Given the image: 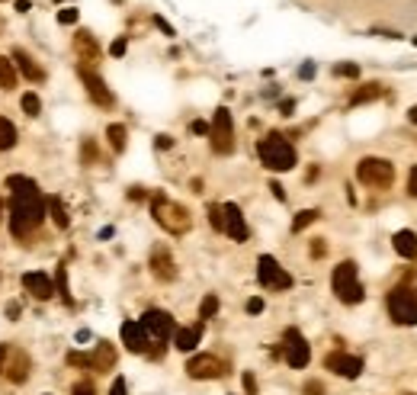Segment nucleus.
Here are the masks:
<instances>
[{"instance_id": "f257e3e1", "label": "nucleus", "mask_w": 417, "mask_h": 395, "mask_svg": "<svg viewBox=\"0 0 417 395\" xmlns=\"http://www.w3.org/2000/svg\"><path fill=\"white\" fill-rule=\"evenodd\" d=\"M13 203H10V235L17 238H32L45 222V196L39 190L36 180L29 177H10L7 180Z\"/></svg>"}, {"instance_id": "f03ea898", "label": "nucleus", "mask_w": 417, "mask_h": 395, "mask_svg": "<svg viewBox=\"0 0 417 395\" xmlns=\"http://www.w3.org/2000/svg\"><path fill=\"white\" fill-rule=\"evenodd\" d=\"M151 216H154V222H158L164 232H170V235H186V232L193 228L190 209L174 203V199H167V193H151Z\"/></svg>"}, {"instance_id": "7ed1b4c3", "label": "nucleus", "mask_w": 417, "mask_h": 395, "mask_svg": "<svg viewBox=\"0 0 417 395\" xmlns=\"http://www.w3.org/2000/svg\"><path fill=\"white\" fill-rule=\"evenodd\" d=\"M257 154L263 161V168L267 170H292L296 168V148H292V141L286 135H279V132H269L267 139H260L257 145Z\"/></svg>"}, {"instance_id": "20e7f679", "label": "nucleus", "mask_w": 417, "mask_h": 395, "mask_svg": "<svg viewBox=\"0 0 417 395\" xmlns=\"http://www.w3.org/2000/svg\"><path fill=\"white\" fill-rule=\"evenodd\" d=\"M356 180L369 190H389L395 183V164L389 158H363L356 164Z\"/></svg>"}, {"instance_id": "39448f33", "label": "nucleus", "mask_w": 417, "mask_h": 395, "mask_svg": "<svg viewBox=\"0 0 417 395\" xmlns=\"http://www.w3.org/2000/svg\"><path fill=\"white\" fill-rule=\"evenodd\" d=\"M331 286H334V292H337V299H340L343 305H356V302H363V283H360V276H356V263L353 261H343V263L334 267Z\"/></svg>"}, {"instance_id": "423d86ee", "label": "nucleus", "mask_w": 417, "mask_h": 395, "mask_svg": "<svg viewBox=\"0 0 417 395\" xmlns=\"http://www.w3.org/2000/svg\"><path fill=\"white\" fill-rule=\"evenodd\" d=\"M389 315L395 325H417V286H398L389 292Z\"/></svg>"}, {"instance_id": "0eeeda50", "label": "nucleus", "mask_w": 417, "mask_h": 395, "mask_svg": "<svg viewBox=\"0 0 417 395\" xmlns=\"http://www.w3.org/2000/svg\"><path fill=\"white\" fill-rule=\"evenodd\" d=\"M209 135H212V151L215 154H232L234 151V123L232 113L218 106L212 116V125H209Z\"/></svg>"}, {"instance_id": "6e6552de", "label": "nucleus", "mask_w": 417, "mask_h": 395, "mask_svg": "<svg viewBox=\"0 0 417 395\" xmlns=\"http://www.w3.org/2000/svg\"><path fill=\"white\" fill-rule=\"evenodd\" d=\"M257 280H260V286L276 290V292H283V290H289V286H292V276H289V273L279 267L276 257H269V254H263L257 261Z\"/></svg>"}, {"instance_id": "1a4fd4ad", "label": "nucleus", "mask_w": 417, "mask_h": 395, "mask_svg": "<svg viewBox=\"0 0 417 395\" xmlns=\"http://www.w3.org/2000/svg\"><path fill=\"white\" fill-rule=\"evenodd\" d=\"M139 325L145 328V334H148L151 341H167V338H174V331H176L174 315L164 309H148L139 318Z\"/></svg>"}, {"instance_id": "9d476101", "label": "nucleus", "mask_w": 417, "mask_h": 395, "mask_svg": "<svg viewBox=\"0 0 417 395\" xmlns=\"http://www.w3.org/2000/svg\"><path fill=\"white\" fill-rule=\"evenodd\" d=\"M186 373H190V379H218L228 373V363L218 360L215 354H196L186 363Z\"/></svg>"}, {"instance_id": "9b49d317", "label": "nucleus", "mask_w": 417, "mask_h": 395, "mask_svg": "<svg viewBox=\"0 0 417 395\" xmlns=\"http://www.w3.org/2000/svg\"><path fill=\"white\" fill-rule=\"evenodd\" d=\"M283 354H286V363L292 369H305L308 360H312V350H308V341L298 334L296 328L286 331V344H283Z\"/></svg>"}, {"instance_id": "f8f14e48", "label": "nucleus", "mask_w": 417, "mask_h": 395, "mask_svg": "<svg viewBox=\"0 0 417 395\" xmlns=\"http://www.w3.org/2000/svg\"><path fill=\"white\" fill-rule=\"evenodd\" d=\"M81 81L83 87H87V97H90L96 106H103V110H110L112 103H116V97H112V90L106 87V81H103L96 71H90V68H81Z\"/></svg>"}, {"instance_id": "ddd939ff", "label": "nucleus", "mask_w": 417, "mask_h": 395, "mask_svg": "<svg viewBox=\"0 0 417 395\" xmlns=\"http://www.w3.org/2000/svg\"><path fill=\"white\" fill-rule=\"evenodd\" d=\"M148 267H151V273H154V280H161V283L176 280V263H174V254H170V247H167V245L151 247Z\"/></svg>"}, {"instance_id": "4468645a", "label": "nucleus", "mask_w": 417, "mask_h": 395, "mask_svg": "<svg viewBox=\"0 0 417 395\" xmlns=\"http://www.w3.org/2000/svg\"><path fill=\"white\" fill-rule=\"evenodd\" d=\"M325 367L343 379H356L363 373V360L353 357V354H343V350H334V354L325 357Z\"/></svg>"}, {"instance_id": "2eb2a0df", "label": "nucleus", "mask_w": 417, "mask_h": 395, "mask_svg": "<svg viewBox=\"0 0 417 395\" xmlns=\"http://www.w3.org/2000/svg\"><path fill=\"white\" fill-rule=\"evenodd\" d=\"M222 212H225V232H228V238L232 241H247L250 232H247V222H244L241 206L238 203H225Z\"/></svg>"}, {"instance_id": "dca6fc26", "label": "nucleus", "mask_w": 417, "mask_h": 395, "mask_svg": "<svg viewBox=\"0 0 417 395\" xmlns=\"http://www.w3.org/2000/svg\"><path fill=\"white\" fill-rule=\"evenodd\" d=\"M74 52H77V58H81V65L87 68V65H96L100 61V42L93 39V32H87V29H77L74 32Z\"/></svg>"}, {"instance_id": "f3484780", "label": "nucleus", "mask_w": 417, "mask_h": 395, "mask_svg": "<svg viewBox=\"0 0 417 395\" xmlns=\"http://www.w3.org/2000/svg\"><path fill=\"white\" fill-rule=\"evenodd\" d=\"M87 367L96 369V373H110L116 367V347H112L110 341H100L93 354H87Z\"/></svg>"}, {"instance_id": "a211bd4d", "label": "nucleus", "mask_w": 417, "mask_h": 395, "mask_svg": "<svg viewBox=\"0 0 417 395\" xmlns=\"http://www.w3.org/2000/svg\"><path fill=\"white\" fill-rule=\"evenodd\" d=\"M148 334L141 328L139 321H122V344L132 350V354H145L148 350Z\"/></svg>"}, {"instance_id": "6ab92c4d", "label": "nucleus", "mask_w": 417, "mask_h": 395, "mask_svg": "<svg viewBox=\"0 0 417 395\" xmlns=\"http://www.w3.org/2000/svg\"><path fill=\"white\" fill-rule=\"evenodd\" d=\"M23 286H26V292L36 296L39 302H45L55 296V283L48 280L45 273H26V276H23Z\"/></svg>"}, {"instance_id": "aec40b11", "label": "nucleus", "mask_w": 417, "mask_h": 395, "mask_svg": "<svg viewBox=\"0 0 417 395\" xmlns=\"http://www.w3.org/2000/svg\"><path fill=\"white\" fill-rule=\"evenodd\" d=\"M3 373H7L10 383H26L29 379V357L23 354V350L10 347V357H7V363H3Z\"/></svg>"}, {"instance_id": "412c9836", "label": "nucleus", "mask_w": 417, "mask_h": 395, "mask_svg": "<svg viewBox=\"0 0 417 395\" xmlns=\"http://www.w3.org/2000/svg\"><path fill=\"white\" fill-rule=\"evenodd\" d=\"M199 338H203V321H199V325H190V328H176L174 331V347L190 354V350L199 344Z\"/></svg>"}, {"instance_id": "4be33fe9", "label": "nucleus", "mask_w": 417, "mask_h": 395, "mask_svg": "<svg viewBox=\"0 0 417 395\" xmlns=\"http://www.w3.org/2000/svg\"><path fill=\"white\" fill-rule=\"evenodd\" d=\"M391 245H395V251H398L401 257H408V261H417V235H414V232H408V228L395 232Z\"/></svg>"}, {"instance_id": "5701e85b", "label": "nucleus", "mask_w": 417, "mask_h": 395, "mask_svg": "<svg viewBox=\"0 0 417 395\" xmlns=\"http://www.w3.org/2000/svg\"><path fill=\"white\" fill-rule=\"evenodd\" d=\"M13 61H17V68L29 77V81H32V84H39V81L45 77V74H42V68H39L36 61L29 58V52H23V48H13Z\"/></svg>"}, {"instance_id": "b1692460", "label": "nucleus", "mask_w": 417, "mask_h": 395, "mask_svg": "<svg viewBox=\"0 0 417 395\" xmlns=\"http://www.w3.org/2000/svg\"><path fill=\"white\" fill-rule=\"evenodd\" d=\"M382 94H385V87H382V84H376V81H372V84H363L360 90H353L350 103H353V106H360V103H372V100H379Z\"/></svg>"}, {"instance_id": "393cba45", "label": "nucleus", "mask_w": 417, "mask_h": 395, "mask_svg": "<svg viewBox=\"0 0 417 395\" xmlns=\"http://www.w3.org/2000/svg\"><path fill=\"white\" fill-rule=\"evenodd\" d=\"M106 139H110L112 151H125V145H129V129L122 123H112L110 129H106Z\"/></svg>"}, {"instance_id": "a878e982", "label": "nucleus", "mask_w": 417, "mask_h": 395, "mask_svg": "<svg viewBox=\"0 0 417 395\" xmlns=\"http://www.w3.org/2000/svg\"><path fill=\"white\" fill-rule=\"evenodd\" d=\"M17 87V68L7 55H0V90H13Z\"/></svg>"}, {"instance_id": "bb28decb", "label": "nucleus", "mask_w": 417, "mask_h": 395, "mask_svg": "<svg viewBox=\"0 0 417 395\" xmlns=\"http://www.w3.org/2000/svg\"><path fill=\"white\" fill-rule=\"evenodd\" d=\"M17 145V125L10 123V119H3L0 116V151H7Z\"/></svg>"}, {"instance_id": "cd10ccee", "label": "nucleus", "mask_w": 417, "mask_h": 395, "mask_svg": "<svg viewBox=\"0 0 417 395\" xmlns=\"http://www.w3.org/2000/svg\"><path fill=\"white\" fill-rule=\"evenodd\" d=\"M48 212H52V219H55L58 228H68V225H71V216H68V209L61 206V199H58V196L48 199Z\"/></svg>"}, {"instance_id": "c85d7f7f", "label": "nucleus", "mask_w": 417, "mask_h": 395, "mask_svg": "<svg viewBox=\"0 0 417 395\" xmlns=\"http://www.w3.org/2000/svg\"><path fill=\"white\" fill-rule=\"evenodd\" d=\"M215 312H218V296H215V292H209V296L203 299V305H199V321L212 318Z\"/></svg>"}, {"instance_id": "c756f323", "label": "nucleus", "mask_w": 417, "mask_h": 395, "mask_svg": "<svg viewBox=\"0 0 417 395\" xmlns=\"http://www.w3.org/2000/svg\"><path fill=\"white\" fill-rule=\"evenodd\" d=\"M19 103H23V113H26V116H39V113H42V100H39V94H23V100H19Z\"/></svg>"}, {"instance_id": "7c9ffc66", "label": "nucleus", "mask_w": 417, "mask_h": 395, "mask_svg": "<svg viewBox=\"0 0 417 395\" xmlns=\"http://www.w3.org/2000/svg\"><path fill=\"white\" fill-rule=\"evenodd\" d=\"M315 219H318V209H305V212H298V216L292 219V232H302V228H308Z\"/></svg>"}, {"instance_id": "2f4dec72", "label": "nucleus", "mask_w": 417, "mask_h": 395, "mask_svg": "<svg viewBox=\"0 0 417 395\" xmlns=\"http://www.w3.org/2000/svg\"><path fill=\"white\" fill-rule=\"evenodd\" d=\"M209 222H212L215 232H225V212H222V206H218V203H212V206H209Z\"/></svg>"}, {"instance_id": "473e14b6", "label": "nucleus", "mask_w": 417, "mask_h": 395, "mask_svg": "<svg viewBox=\"0 0 417 395\" xmlns=\"http://www.w3.org/2000/svg\"><path fill=\"white\" fill-rule=\"evenodd\" d=\"M58 292H61V299L71 305V296H68V270H65V263H58Z\"/></svg>"}, {"instance_id": "72a5a7b5", "label": "nucleus", "mask_w": 417, "mask_h": 395, "mask_svg": "<svg viewBox=\"0 0 417 395\" xmlns=\"http://www.w3.org/2000/svg\"><path fill=\"white\" fill-rule=\"evenodd\" d=\"M81 154H83V164L90 168V164H96V145H93L90 139L83 141V148H81Z\"/></svg>"}, {"instance_id": "f704fd0d", "label": "nucleus", "mask_w": 417, "mask_h": 395, "mask_svg": "<svg viewBox=\"0 0 417 395\" xmlns=\"http://www.w3.org/2000/svg\"><path fill=\"white\" fill-rule=\"evenodd\" d=\"M71 395H96V389H93L90 379H83V383H74V389H71Z\"/></svg>"}, {"instance_id": "c9c22d12", "label": "nucleus", "mask_w": 417, "mask_h": 395, "mask_svg": "<svg viewBox=\"0 0 417 395\" xmlns=\"http://www.w3.org/2000/svg\"><path fill=\"white\" fill-rule=\"evenodd\" d=\"M334 74L337 77H360V68L356 65H337L334 68Z\"/></svg>"}, {"instance_id": "e433bc0d", "label": "nucleus", "mask_w": 417, "mask_h": 395, "mask_svg": "<svg viewBox=\"0 0 417 395\" xmlns=\"http://www.w3.org/2000/svg\"><path fill=\"white\" fill-rule=\"evenodd\" d=\"M58 23H77V10L74 7H68L58 13Z\"/></svg>"}, {"instance_id": "4c0bfd02", "label": "nucleus", "mask_w": 417, "mask_h": 395, "mask_svg": "<svg viewBox=\"0 0 417 395\" xmlns=\"http://www.w3.org/2000/svg\"><path fill=\"white\" fill-rule=\"evenodd\" d=\"M408 196L417 199V168H411V174H408Z\"/></svg>"}, {"instance_id": "58836bf2", "label": "nucleus", "mask_w": 417, "mask_h": 395, "mask_svg": "<svg viewBox=\"0 0 417 395\" xmlns=\"http://www.w3.org/2000/svg\"><path fill=\"white\" fill-rule=\"evenodd\" d=\"M325 251H327L325 238H315V241H312V257H325Z\"/></svg>"}, {"instance_id": "ea45409f", "label": "nucleus", "mask_w": 417, "mask_h": 395, "mask_svg": "<svg viewBox=\"0 0 417 395\" xmlns=\"http://www.w3.org/2000/svg\"><path fill=\"white\" fill-rule=\"evenodd\" d=\"M241 383H244V389H247V395H257V379L250 376V373H244Z\"/></svg>"}, {"instance_id": "a19ab883", "label": "nucleus", "mask_w": 417, "mask_h": 395, "mask_svg": "<svg viewBox=\"0 0 417 395\" xmlns=\"http://www.w3.org/2000/svg\"><path fill=\"white\" fill-rule=\"evenodd\" d=\"M305 395H325V386L318 379H312V383H305Z\"/></svg>"}, {"instance_id": "79ce46f5", "label": "nucleus", "mask_w": 417, "mask_h": 395, "mask_svg": "<svg viewBox=\"0 0 417 395\" xmlns=\"http://www.w3.org/2000/svg\"><path fill=\"white\" fill-rule=\"evenodd\" d=\"M247 312H250V315H260V312H263V299H257V296L247 299Z\"/></svg>"}, {"instance_id": "37998d69", "label": "nucleus", "mask_w": 417, "mask_h": 395, "mask_svg": "<svg viewBox=\"0 0 417 395\" xmlns=\"http://www.w3.org/2000/svg\"><path fill=\"white\" fill-rule=\"evenodd\" d=\"M110 395H125V379H116L110 389Z\"/></svg>"}, {"instance_id": "c03bdc74", "label": "nucleus", "mask_w": 417, "mask_h": 395, "mask_svg": "<svg viewBox=\"0 0 417 395\" xmlns=\"http://www.w3.org/2000/svg\"><path fill=\"white\" fill-rule=\"evenodd\" d=\"M112 55H125V39H116L112 42Z\"/></svg>"}, {"instance_id": "a18cd8bd", "label": "nucleus", "mask_w": 417, "mask_h": 395, "mask_svg": "<svg viewBox=\"0 0 417 395\" xmlns=\"http://www.w3.org/2000/svg\"><path fill=\"white\" fill-rule=\"evenodd\" d=\"M190 129H193L196 135H209V125H205V123H199V119H196V123L190 125Z\"/></svg>"}, {"instance_id": "49530a36", "label": "nucleus", "mask_w": 417, "mask_h": 395, "mask_svg": "<svg viewBox=\"0 0 417 395\" xmlns=\"http://www.w3.org/2000/svg\"><path fill=\"white\" fill-rule=\"evenodd\" d=\"M269 190H273V196H276L279 203H283V199H286V190L279 187V183H269Z\"/></svg>"}, {"instance_id": "de8ad7c7", "label": "nucleus", "mask_w": 417, "mask_h": 395, "mask_svg": "<svg viewBox=\"0 0 417 395\" xmlns=\"http://www.w3.org/2000/svg\"><path fill=\"white\" fill-rule=\"evenodd\" d=\"M10 357V344H0V369H3V363H7Z\"/></svg>"}, {"instance_id": "09e8293b", "label": "nucleus", "mask_w": 417, "mask_h": 395, "mask_svg": "<svg viewBox=\"0 0 417 395\" xmlns=\"http://www.w3.org/2000/svg\"><path fill=\"white\" fill-rule=\"evenodd\" d=\"M17 315H19V305H17V302H10V305H7V318L17 321Z\"/></svg>"}, {"instance_id": "8fccbe9b", "label": "nucleus", "mask_w": 417, "mask_h": 395, "mask_svg": "<svg viewBox=\"0 0 417 395\" xmlns=\"http://www.w3.org/2000/svg\"><path fill=\"white\" fill-rule=\"evenodd\" d=\"M174 145V139L170 135H158V148H170Z\"/></svg>"}, {"instance_id": "3c124183", "label": "nucleus", "mask_w": 417, "mask_h": 395, "mask_svg": "<svg viewBox=\"0 0 417 395\" xmlns=\"http://www.w3.org/2000/svg\"><path fill=\"white\" fill-rule=\"evenodd\" d=\"M129 196H132V199H145V190H141V187H132Z\"/></svg>"}, {"instance_id": "603ef678", "label": "nucleus", "mask_w": 417, "mask_h": 395, "mask_svg": "<svg viewBox=\"0 0 417 395\" xmlns=\"http://www.w3.org/2000/svg\"><path fill=\"white\" fill-rule=\"evenodd\" d=\"M408 119L417 125V106H411V110H408Z\"/></svg>"}, {"instance_id": "864d4df0", "label": "nucleus", "mask_w": 417, "mask_h": 395, "mask_svg": "<svg viewBox=\"0 0 417 395\" xmlns=\"http://www.w3.org/2000/svg\"><path fill=\"white\" fill-rule=\"evenodd\" d=\"M0 3H3V0H0Z\"/></svg>"}, {"instance_id": "5fc2aeb1", "label": "nucleus", "mask_w": 417, "mask_h": 395, "mask_svg": "<svg viewBox=\"0 0 417 395\" xmlns=\"http://www.w3.org/2000/svg\"><path fill=\"white\" fill-rule=\"evenodd\" d=\"M408 395H411V392H408Z\"/></svg>"}]
</instances>
